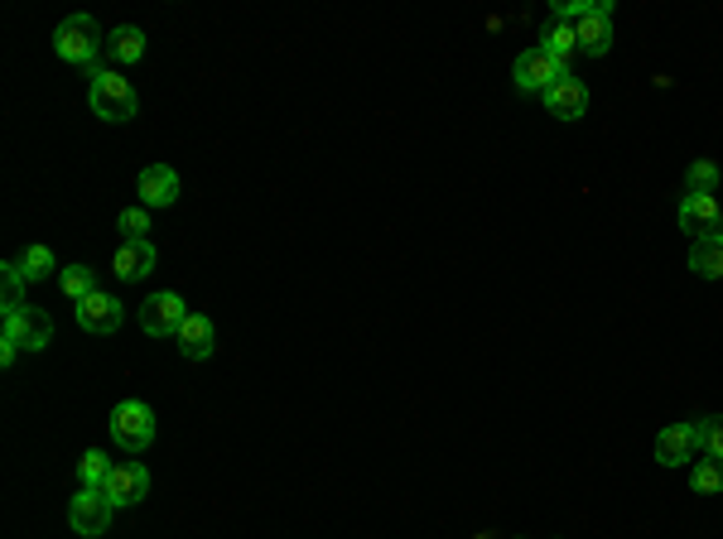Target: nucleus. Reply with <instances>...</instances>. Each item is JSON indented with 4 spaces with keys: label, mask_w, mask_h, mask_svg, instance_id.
I'll return each mask as SVG.
<instances>
[{
    "label": "nucleus",
    "mask_w": 723,
    "mask_h": 539,
    "mask_svg": "<svg viewBox=\"0 0 723 539\" xmlns=\"http://www.w3.org/2000/svg\"><path fill=\"white\" fill-rule=\"evenodd\" d=\"M87 101H92V111L102 121H111V126H126V121H136V111H140L136 87H130L121 73H107V67L92 73V92H87Z\"/></svg>",
    "instance_id": "f257e3e1"
},
{
    "label": "nucleus",
    "mask_w": 723,
    "mask_h": 539,
    "mask_svg": "<svg viewBox=\"0 0 723 539\" xmlns=\"http://www.w3.org/2000/svg\"><path fill=\"white\" fill-rule=\"evenodd\" d=\"M107 49L102 29H97L92 15H68L59 29H53V53H59L63 63H87L97 73V53Z\"/></svg>",
    "instance_id": "f03ea898"
},
{
    "label": "nucleus",
    "mask_w": 723,
    "mask_h": 539,
    "mask_svg": "<svg viewBox=\"0 0 723 539\" xmlns=\"http://www.w3.org/2000/svg\"><path fill=\"white\" fill-rule=\"evenodd\" d=\"M111 443L121 453H145L154 443V410L145 400H121L111 410Z\"/></svg>",
    "instance_id": "7ed1b4c3"
},
{
    "label": "nucleus",
    "mask_w": 723,
    "mask_h": 539,
    "mask_svg": "<svg viewBox=\"0 0 723 539\" xmlns=\"http://www.w3.org/2000/svg\"><path fill=\"white\" fill-rule=\"evenodd\" d=\"M564 77H574V73L564 63H554L545 49H526L516 59V67H511V83H516L521 92H540V97L550 92L554 83H564Z\"/></svg>",
    "instance_id": "20e7f679"
},
{
    "label": "nucleus",
    "mask_w": 723,
    "mask_h": 539,
    "mask_svg": "<svg viewBox=\"0 0 723 539\" xmlns=\"http://www.w3.org/2000/svg\"><path fill=\"white\" fill-rule=\"evenodd\" d=\"M675 222H681V231L689 236V241H705V236L723 231V208H719L714 193H685Z\"/></svg>",
    "instance_id": "39448f33"
},
{
    "label": "nucleus",
    "mask_w": 723,
    "mask_h": 539,
    "mask_svg": "<svg viewBox=\"0 0 723 539\" xmlns=\"http://www.w3.org/2000/svg\"><path fill=\"white\" fill-rule=\"evenodd\" d=\"M574 39L584 59H608V49H613V0H594V10L574 25Z\"/></svg>",
    "instance_id": "423d86ee"
},
{
    "label": "nucleus",
    "mask_w": 723,
    "mask_h": 539,
    "mask_svg": "<svg viewBox=\"0 0 723 539\" xmlns=\"http://www.w3.org/2000/svg\"><path fill=\"white\" fill-rule=\"evenodd\" d=\"M111 511L116 505L107 501V491H92V487H83L77 497L68 501V525L83 539H97V535H107L111 530Z\"/></svg>",
    "instance_id": "0eeeda50"
},
{
    "label": "nucleus",
    "mask_w": 723,
    "mask_h": 539,
    "mask_svg": "<svg viewBox=\"0 0 723 539\" xmlns=\"http://www.w3.org/2000/svg\"><path fill=\"white\" fill-rule=\"evenodd\" d=\"M5 342L20 347V352H43V347L53 342V318L43 309H20L15 318H5Z\"/></svg>",
    "instance_id": "6e6552de"
},
{
    "label": "nucleus",
    "mask_w": 723,
    "mask_h": 539,
    "mask_svg": "<svg viewBox=\"0 0 723 539\" xmlns=\"http://www.w3.org/2000/svg\"><path fill=\"white\" fill-rule=\"evenodd\" d=\"M184 318H188V313H184V299L170 294V289L150 294V299H145V309H140V328L150 333V337H179Z\"/></svg>",
    "instance_id": "1a4fd4ad"
},
{
    "label": "nucleus",
    "mask_w": 723,
    "mask_h": 539,
    "mask_svg": "<svg viewBox=\"0 0 723 539\" xmlns=\"http://www.w3.org/2000/svg\"><path fill=\"white\" fill-rule=\"evenodd\" d=\"M102 491H107V501L116 505V511H121V505H140L145 497H150V472H145L140 463H116L107 472Z\"/></svg>",
    "instance_id": "9d476101"
},
{
    "label": "nucleus",
    "mask_w": 723,
    "mask_h": 539,
    "mask_svg": "<svg viewBox=\"0 0 723 539\" xmlns=\"http://www.w3.org/2000/svg\"><path fill=\"white\" fill-rule=\"evenodd\" d=\"M121 318H126V303L111 299V294H102V289L77 303V328H83V333L107 337V333H116V328H121Z\"/></svg>",
    "instance_id": "9b49d317"
},
{
    "label": "nucleus",
    "mask_w": 723,
    "mask_h": 539,
    "mask_svg": "<svg viewBox=\"0 0 723 539\" xmlns=\"http://www.w3.org/2000/svg\"><path fill=\"white\" fill-rule=\"evenodd\" d=\"M136 188H140V208H174L179 202V174L170 164H145Z\"/></svg>",
    "instance_id": "f8f14e48"
},
{
    "label": "nucleus",
    "mask_w": 723,
    "mask_h": 539,
    "mask_svg": "<svg viewBox=\"0 0 723 539\" xmlns=\"http://www.w3.org/2000/svg\"><path fill=\"white\" fill-rule=\"evenodd\" d=\"M699 453V429L695 424H671L656 434V463L661 467H685Z\"/></svg>",
    "instance_id": "ddd939ff"
},
{
    "label": "nucleus",
    "mask_w": 723,
    "mask_h": 539,
    "mask_svg": "<svg viewBox=\"0 0 723 539\" xmlns=\"http://www.w3.org/2000/svg\"><path fill=\"white\" fill-rule=\"evenodd\" d=\"M217 347V323L208 318V313H188L184 328H179V352L188 362H208Z\"/></svg>",
    "instance_id": "4468645a"
},
{
    "label": "nucleus",
    "mask_w": 723,
    "mask_h": 539,
    "mask_svg": "<svg viewBox=\"0 0 723 539\" xmlns=\"http://www.w3.org/2000/svg\"><path fill=\"white\" fill-rule=\"evenodd\" d=\"M545 111H550L554 121H578L588 111V87L578 83V77H564V83H554L550 92H545Z\"/></svg>",
    "instance_id": "2eb2a0df"
},
{
    "label": "nucleus",
    "mask_w": 723,
    "mask_h": 539,
    "mask_svg": "<svg viewBox=\"0 0 723 539\" xmlns=\"http://www.w3.org/2000/svg\"><path fill=\"white\" fill-rule=\"evenodd\" d=\"M111 270H116V279H126V285H136L154 270V246L150 241H121L116 255H111Z\"/></svg>",
    "instance_id": "dca6fc26"
},
{
    "label": "nucleus",
    "mask_w": 723,
    "mask_h": 539,
    "mask_svg": "<svg viewBox=\"0 0 723 539\" xmlns=\"http://www.w3.org/2000/svg\"><path fill=\"white\" fill-rule=\"evenodd\" d=\"M689 270H695L699 279H723V236L689 241Z\"/></svg>",
    "instance_id": "f3484780"
},
{
    "label": "nucleus",
    "mask_w": 723,
    "mask_h": 539,
    "mask_svg": "<svg viewBox=\"0 0 723 539\" xmlns=\"http://www.w3.org/2000/svg\"><path fill=\"white\" fill-rule=\"evenodd\" d=\"M107 59L111 63H140L145 59V29L136 25H121L107 34Z\"/></svg>",
    "instance_id": "a211bd4d"
},
{
    "label": "nucleus",
    "mask_w": 723,
    "mask_h": 539,
    "mask_svg": "<svg viewBox=\"0 0 723 539\" xmlns=\"http://www.w3.org/2000/svg\"><path fill=\"white\" fill-rule=\"evenodd\" d=\"M536 49H545V53H550L554 63H564V67H570V59H574V53H578L574 25H560V20H550V25L540 29V43H536Z\"/></svg>",
    "instance_id": "6ab92c4d"
},
{
    "label": "nucleus",
    "mask_w": 723,
    "mask_h": 539,
    "mask_svg": "<svg viewBox=\"0 0 723 539\" xmlns=\"http://www.w3.org/2000/svg\"><path fill=\"white\" fill-rule=\"evenodd\" d=\"M59 289L68 294L73 303H83L87 294H97V270L92 265H68L59 270Z\"/></svg>",
    "instance_id": "aec40b11"
},
{
    "label": "nucleus",
    "mask_w": 723,
    "mask_h": 539,
    "mask_svg": "<svg viewBox=\"0 0 723 539\" xmlns=\"http://www.w3.org/2000/svg\"><path fill=\"white\" fill-rule=\"evenodd\" d=\"M20 275L29 279V285H39V279H49L53 270H59V261H53V251L49 246H25V255H20Z\"/></svg>",
    "instance_id": "412c9836"
},
{
    "label": "nucleus",
    "mask_w": 723,
    "mask_h": 539,
    "mask_svg": "<svg viewBox=\"0 0 723 539\" xmlns=\"http://www.w3.org/2000/svg\"><path fill=\"white\" fill-rule=\"evenodd\" d=\"M0 303H5V318H15L20 309H29V303H25V275H20L15 261H10L5 275H0Z\"/></svg>",
    "instance_id": "4be33fe9"
},
{
    "label": "nucleus",
    "mask_w": 723,
    "mask_h": 539,
    "mask_svg": "<svg viewBox=\"0 0 723 539\" xmlns=\"http://www.w3.org/2000/svg\"><path fill=\"white\" fill-rule=\"evenodd\" d=\"M689 487H695L699 497H714V491H723V463H719V457H705V463L689 467Z\"/></svg>",
    "instance_id": "5701e85b"
},
{
    "label": "nucleus",
    "mask_w": 723,
    "mask_h": 539,
    "mask_svg": "<svg viewBox=\"0 0 723 539\" xmlns=\"http://www.w3.org/2000/svg\"><path fill=\"white\" fill-rule=\"evenodd\" d=\"M107 453L102 448H87L83 453V463H77V477H83V487H92V491H102L107 487Z\"/></svg>",
    "instance_id": "b1692460"
},
{
    "label": "nucleus",
    "mask_w": 723,
    "mask_h": 539,
    "mask_svg": "<svg viewBox=\"0 0 723 539\" xmlns=\"http://www.w3.org/2000/svg\"><path fill=\"white\" fill-rule=\"evenodd\" d=\"M719 188V164L714 160H695L685 174V193H714Z\"/></svg>",
    "instance_id": "393cba45"
},
{
    "label": "nucleus",
    "mask_w": 723,
    "mask_h": 539,
    "mask_svg": "<svg viewBox=\"0 0 723 539\" xmlns=\"http://www.w3.org/2000/svg\"><path fill=\"white\" fill-rule=\"evenodd\" d=\"M116 231L126 236V241H150V236H145L150 231V208H126L116 217Z\"/></svg>",
    "instance_id": "a878e982"
},
{
    "label": "nucleus",
    "mask_w": 723,
    "mask_h": 539,
    "mask_svg": "<svg viewBox=\"0 0 723 539\" xmlns=\"http://www.w3.org/2000/svg\"><path fill=\"white\" fill-rule=\"evenodd\" d=\"M699 448H705V457H719L723 463V414H714V419H699Z\"/></svg>",
    "instance_id": "bb28decb"
},
{
    "label": "nucleus",
    "mask_w": 723,
    "mask_h": 539,
    "mask_svg": "<svg viewBox=\"0 0 723 539\" xmlns=\"http://www.w3.org/2000/svg\"><path fill=\"white\" fill-rule=\"evenodd\" d=\"M15 356H20V347H10L5 337H0V366H10V362H15Z\"/></svg>",
    "instance_id": "cd10ccee"
},
{
    "label": "nucleus",
    "mask_w": 723,
    "mask_h": 539,
    "mask_svg": "<svg viewBox=\"0 0 723 539\" xmlns=\"http://www.w3.org/2000/svg\"><path fill=\"white\" fill-rule=\"evenodd\" d=\"M719 236H723V231H719Z\"/></svg>",
    "instance_id": "c85d7f7f"
}]
</instances>
